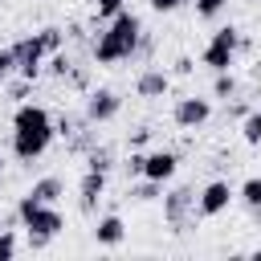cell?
<instances>
[{"label": "cell", "mask_w": 261, "mask_h": 261, "mask_svg": "<svg viewBox=\"0 0 261 261\" xmlns=\"http://www.w3.org/2000/svg\"><path fill=\"white\" fill-rule=\"evenodd\" d=\"M53 135H57V122H53V114L45 106H37V102L16 106V114H12V155L20 163L41 159L49 151Z\"/></svg>", "instance_id": "cell-1"}, {"label": "cell", "mask_w": 261, "mask_h": 261, "mask_svg": "<svg viewBox=\"0 0 261 261\" xmlns=\"http://www.w3.org/2000/svg\"><path fill=\"white\" fill-rule=\"evenodd\" d=\"M139 41H143V20H139L130 8H122V12L110 16L106 29L94 37L90 57H94V65H118V61H130V57L139 53Z\"/></svg>", "instance_id": "cell-2"}, {"label": "cell", "mask_w": 261, "mask_h": 261, "mask_svg": "<svg viewBox=\"0 0 261 261\" xmlns=\"http://www.w3.org/2000/svg\"><path fill=\"white\" fill-rule=\"evenodd\" d=\"M16 220L29 232V249H45L53 237L65 232V216L57 212V204H41L33 192H24L16 200Z\"/></svg>", "instance_id": "cell-3"}, {"label": "cell", "mask_w": 261, "mask_h": 261, "mask_svg": "<svg viewBox=\"0 0 261 261\" xmlns=\"http://www.w3.org/2000/svg\"><path fill=\"white\" fill-rule=\"evenodd\" d=\"M241 29H232V24H224V29H216L212 37H208V45H204V53H200V61L212 69V73H220V69H232V61H237V53H241Z\"/></svg>", "instance_id": "cell-4"}, {"label": "cell", "mask_w": 261, "mask_h": 261, "mask_svg": "<svg viewBox=\"0 0 261 261\" xmlns=\"http://www.w3.org/2000/svg\"><path fill=\"white\" fill-rule=\"evenodd\" d=\"M12 53H16V73L29 77V82H37V77L45 73V57H49L53 49H49L45 33L37 29V33H29V37H20V41L12 45Z\"/></svg>", "instance_id": "cell-5"}, {"label": "cell", "mask_w": 261, "mask_h": 261, "mask_svg": "<svg viewBox=\"0 0 261 261\" xmlns=\"http://www.w3.org/2000/svg\"><path fill=\"white\" fill-rule=\"evenodd\" d=\"M192 216H196V188H171L167 196H163V220L175 228V232H184L188 224H192Z\"/></svg>", "instance_id": "cell-6"}, {"label": "cell", "mask_w": 261, "mask_h": 261, "mask_svg": "<svg viewBox=\"0 0 261 261\" xmlns=\"http://www.w3.org/2000/svg\"><path fill=\"white\" fill-rule=\"evenodd\" d=\"M232 196H237V192H232L228 179H208V184L196 192V216H204V220H208V216H220V212L232 204Z\"/></svg>", "instance_id": "cell-7"}, {"label": "cell", "mask_w": 261, "mask_h": 261, "mask_svg": "<svg viewBox=\"0 0 261 261\" xmlns=\"http://www.w3.org/2000/svg\"><path fill=\"white\" fill-rule=\"evenodd\" d=\"M118 110H122V98H118V90H110V86H98V90H90L86 94V118L98 126V122H114L118 118Z\"/></svg>", "instance_id": "cell-8"}, {"label": "cell", "mask_w": 261, "mask_h": 261, "mask_svg": "<svg viewBox=\"0 0 261 261\" xmlns=\"http://www.w3.org/2000/svg\"><path fill=\"white\" fill-rule=\"evenodd\" d=\"M208 118H212V102H208V98L184 94V98H175V106H171V122L184 126V130H196V126H204Z\"/></svg>", "instance_id": "cell-9"}, {"label": "cell", "mask_w": 261, "mask_h": 261, "mask_svg": "<svg viewBox=\"0 0 261 261\" xmlns=\"http://www.w3.org/2000/svg\"><path fill=\"white\" fill-rule=\"evenodd\" d=\"M106 196V171H82V179H77V208H82V216H94V208H98V200Z\"/></svg>", "instance_id": "cell-10"}, {"label": "cell", "mask_w": 261, "mask_h": 261, "mask_svg": "<svg viewBox=\"0 0 261 261\" xmlns=\"http://www.w3.org/2000/svg\"><path fill=\"white\" fill-rule=\"evenodd\" d=\"M167 90H171V73H167V69H159V65L139 69V77H135V94H139V98L155 102V98H163Z\"/></svg>", "instance_id": "cell-11"}, {"label": "cell", "mask_w": 261, "mask_h": 261, "mask_svg": "<svg viewBox=\"0 0 261 261\" xmlns=\"http://www.w3.org/2000/svg\"><path fill=\"white\" fill-rule=\"evenodd\" d=\"M175 171H179V155H175V151H163V147H159V151H151V155H147V167H143V175H147V179L167 184Z\"/></svg>", "instance_id": "cell-12"}, {"label": "cell", "mask_w": 261, "mask_h": 261, "mask_svg": "<svg viewBox=\"0 0 261 261\" xmlns=\"http://www.w3.org/2000/svg\"><path fill=\"white\" fill-rule=\"evenodd\" d=\"M94 241H98L102 249L122 245V241H126V224H122V216H114V212L98 216V220H94Z\"/></svg>", "instance_id": "cell-13"}, {"label": "cell", "mask_w": 261, "mask_h": 261, "mask_svg": "<svg viewBox=\"0 0 261 261\" xmlns=\"http://www.w3.org/2000/svg\"><path fill=\"white\" fill-rule=\"evenodd\" d=\"M29 192H33L41 204H57V200L65 196V184H61V175H45V179H37Z\"/></svg>", "instance_id": "cell-14"}, {"label": "cell", "mask_w": 261, "mask_h": 261, "mask_svg": "<svg viewBox=\"0 0 261 261\" xmlns=\"http://www.w3.org/2000/svg\"><path fill=\"white\" fill-rule=\"evenodd\" d=\"M126 196H130L135 204H151V200H159V196H163V184H159V179L139 175V184H130V188H126Z\"/></svg>", "instance_id": "cell-15"}, {"label": "cell", "mask_w": 261, "mask_h": 261, "mask_svg": "<svg viewBox=\"0 0 261 261\" xmlns=\"http://www.w3.org/2000/svg\"><path fill=\"white\" fill-rule=\"evenodd\" d=\"M86 167H90V171H106V175H110V167H114V151H110L106 143H94V147L86 151Z\"/></svg>", "instance_id": "cell-16"}, {"label": "cell", "mask_w": 261, "mask_h": 261, "mask_svg": "<svg viewBox=\"0 0 261 261\" xmlns=\"http://www.w3.org/2000/svg\"><path fill=\"white\" fill-rule=\"evenodd\" d=\"M237 196H241V204H245L249 212L261 216V175H249V179L237 188Z\"/></svg>", "instance_id": "cell-17"}, {"label": "cell", "mask_w": 261, "mask_h": 261, "mask_svg": "<svg viewBox=\"0 0 261 261\" xmlns=\"http://www.w3.org/2000/svg\"><path fill=\"white\" fill-rule=\"evenodd\" d=\"M45 73H49V77H57V82H65V77L73 73V61H69V53H65V49L49 53V57H45Z\"/></svg>", "instance_id": "cell-18"}, {"label": "cell", "mask_w": 261, "mask_h": 261, "mask_svg": "<svg viewBox=\"0 0 261 261\" xmlns=\"http://www.w3.org/2000/svg\"><path fill=\"white\" fill-rule=\"evenodd\" d=\"M237 90H241V86H237L232 69H220V73L212 77V98H224V102H228V98H237Z\"/></svg>", "instance_id": "cell-19"}, {"label": "cell", "mask_w": 261, "mask_h": 261, "mask_svg": "<svg viewBox=\"0 0 261 261\" xmlns=\"http://www.w3.org/2000/svg\"><path fill=\"white\" fill-rule=\"evenodd\" d=\"M241 139H245L249 147H261V110H249V114L241 118Z\"/></svg>", "instance_id": "cell-20"}, {"label": "cell", "mask_w": 261, "mask_h": 261, "mask_svg": "<svg viewBox=\"0 0 261 261\" xmlns=\"http://www.w3.org/2000/svg\"><path fill=\"white\" fill-rule=\"evenodd\" d=\"M224 8H228V0H196V16L200 20H216Z\"/></svg>", "instance_id": "cell-21"}, {"label": "cell", "mask_w": 261, "mask_h": 261, "mask_svg": "<svg viewBox=\"0 0 261 261\" xmlns=\"http://www.w3.org/2000/svg\"><path fill=\"white\" fill-rule=\"evenodd\" d=\"M126 8V0H94V20H110Z\"/></svg>", "instance_id": "cell-22"}, {"label": "cell", "mask_w": 261, "mask_h": 261, "mask_svg": "<svg viewBox=\"0 0 261 261\" xmlns=\"http://www.w3.org/2000/svg\"><path fill=\"white\" fill-rule=\"evenodd\" d=\"M143 167H147V155H143V151H130V155L122 159V171H126V179H139V175H143Z\"/></svg>", "instance_id": "cell-23"}, {"label": "cell", "mask_w": 261, "mask_h": 261, "mask_svg": "<svg viewBox=\"0 0 261 261\" xmlns=\"http://www.w3.org/2000/svg\"><path fill=\"white\" fill-rule=\"evenodd\" d=\"M16 257V232L12 228H0V261Z\"/></svg>", "instance_id": "cell-24"}, {"label": "cell", "mask_w": 261, "mask_h": 261, "mask_svg": "<svg viewBox=\"0 0 261 261\" xmlns=\"http://www.w3.org/2000/svg\"><path fill=\"white\" fill-rule=\"evenodd\" d=\"M12 73H16V53H12V49H0V86H4Z\"/></svg>", "instance_id": "cell-25"}, {"label": "cell", "mask_w": 261, "mask_h": 261, "mask_svg": "<svg viewBox=\"0 0 261 261\" xmlns=\"http://www.w3.org/2000/svg\"><path fill=\"white\" fill-rule=\"evenodd\" d=\"M29 86H33L29 77H20V82H12V86H8V98H12V102H20V98L29 94Z\"/></svg>", "instance_id": "cell-26"}, {"label": "cell", "mask_w": 261, "mask_h": 261, "mask_svg": "<svg viewBox=\"0 0 261 261\" xmlns=\"http://www.w3.org/2000/svg\"><path fill=\"white\" fill-rule=\"evenodd\" d=\"M192 69H196V61H192V57H179V61L171 65V73H175V77H188Z\"/></svg>", "instance_id": "cell-27"}, {"label": "cell", "mask_w": 261, "mask_h": 261, "mask_svg": "<svg viewBox=\"0 0 261 261\" xmlns=\"http://www.w3.org/2000/svg\"><path fill=\"white\" fill-rule=\"evenodd\" d=\"M147 4H151L155 12H175V8L184 4V0H147Z\"/></svg>", "instance_id": "cell-28"}, {"label": "cell", "mask_w": 261, "mask_h": 261, "mask_svg": "<svg viewBox=\"0 0 261 261\" xmlns=\"http://www.w3.org/2000/svg\"><path fill=\"white\" fill-rule=\"evenodd\" d=\"M224 106H228V102H224ZM245 114H249V102H232V106H228V118H237V122H241Z\"/></svg>", "instance_id": "cell-29"}, {"label": "cell", "mask_w": 261, "mask_h": 261, "mask_svg": "<svg viewBox=\"0 0 261 261\" xmlns=\"http://www.w3.org/2000/svg\"><path fill=\"white\" fill-rule=\"evenodd\" d=\"M151 139V126H139V130H130V147H143Z\"/></svg>", "instance_id": "cell-30"}, {"label": "cell", "mask_w": 261, "mask_h": 261, "mask_svg": "<svg viewBox=\"0 0 261 261\" xmlns=\"http://www.w3.org/2000/svg\"><path fill=\"white\" fill-rule=\"evenodd\" d=\"M253 257H257V261H261V245H257V249H253Z\"/></svg>", "instance_id": "cell-31"}, {"label": "cell", "mask_w": 261, "mask_h": 261, "mask_svg": "<svg viewBox=\"0 0 261 261\" xmlns=\"http://www.w3.org/2000/svg\"><path fill=\"white\" fill-rule=\"evenodd\" d=\"M0 175H4V155H0Z\"/></svg>", "instance_id": "cell-32"}]
</instances>
